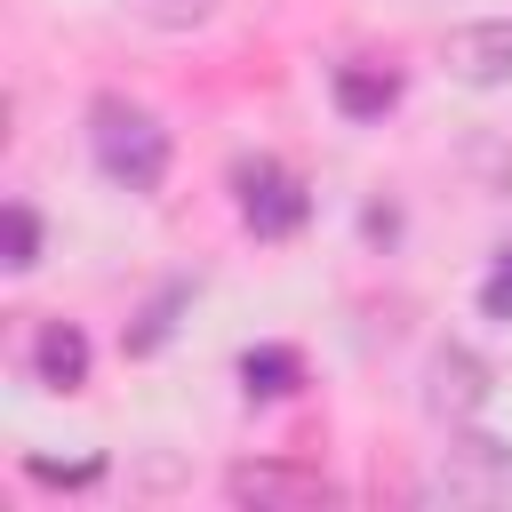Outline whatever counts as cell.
Returning a JSON list of instances; mask_svg holds the SVG:
<instances>
[{
  "instance_id": "obj_1",
  "label": "cell",
  "mask_w": 512,
  "mask_h": 512,
  "mask_svg": "<svg viewBox=\"0 0 512 512\" xmlns=\"http://www.w3.org/2000/svg\"><path fill=\"white\" fill-rule=\"evenodd\" d=\"M88 152L120 192H160V176H168V128L128 96H96L88 104Z\"/></svg>"
},
{
  "instance_id": "obj_2",
  "label": "cell",
  "mask_w": 512,
  "mask_h": 512,
  "mask_svg": "<svg viewBox=\"0 0 512 512\" xmlns=\"http://www.w3.org/2000/svg\"><path fill=\"white\" fill-rule=\"evenodd\" d=\"M424 496H440V504H512V440L456 432V440L440 448Z\"/></svg>"
},
{
  "instance_id": "obj_3",
  "label": "cell",
  "mask_w": 512,
  "mask_h": 512,
  "mask_svg": "<svg viewBox=\"0 0 512 512\" xmlns=\"http://www.w3.org/2000/svg\"><path fill=\"white\" fill-rule=\"evenodd\" d=\"M232 192H240V224H248L256 240H288V232H304V216H312L304 184H296L280 160H240V168H232Z\"/></svg>"
},
{
  "instance_id": "obj_4",
  "label": "cell",
  "mask_w": 512,
  "mask_h": 512,
  "mask_svg": "<svg viewBox=\"0 0 512 512\" xmlns=\"http://www.w3.org/2000/svg\"><path fill=\"white\" fill-rule=\"evenodd\" d=\"M424 408H432L448 432L472 424V416L488 408V360H480L472 344H440L432 368H424Z\"/></svg>"
},
{
  "instance_id": "obj_5",
  "label": "cell",
  "mask_w": 512,
  "mask_h": 512,
  "mask_svg": "<svg viewBox=\"0 0 512 512\" xmlns=\"http://www.w3.org/2000/svg\"><path fill=\"white\" fill-rule=\"evenodd\" d=\"M448 72L464 88H504L512 80V16H480L448 32Z\"/></svg>"
},
{
  "instance_id": "obj_6",
  "label": "cell",
  "mask_w": 512,
  "mask_h": 512,
  "mask_svg": "<svg viewBox=\"0 0 512 512\" xmlns=\"http://www.w3.org/2000/svg\"><path fill=\"white\" fill-rule=\"evenodd\" d=\"M224 496H232V504H328L336 488H328L320 472H280V464H240V472H224Z\"/></svg>"
},
{
  "instance_id": "obj_7",
  "label": "cell",
  "mask_w": 512,
  "mask_h": 512,
  "mask_svg": "<svg viewBox=\"0 0 512 512\" xmlns=\"http://www.w3.org/2000/svg\"><path fill=\"white\" fill-rule=\"evenodd\" d=\"M32 376H40L48 392H80V384H88V336H80L72 320H48V328L32 336Z\"/></svg>"
},
{
  "instance_id": "obj_8",
  "label": "cell",
  "mask_w": 512,
  "mask_h": 512,
  "mask_svg": "<svg viewBox=\"0 0 512 512\" xmlns=\"http://www.w3.org/2000/svg\"><path fill=\"white\" fill-rule=\"evenodd\" d=\"M400 104V72L392 64H336V112L344 120H384Z\"/></svg>"
},
{
  "instance_id": "obj_9",
  "label": "cell",
  "mask_w": 512,
  "mask_h": 512,
  "mask_svg": "<svg viewBox=\"0 0 512 512\" xmlns=\"http://www.w3.org/2000/svg\"><path fill=\"white\" fill-rule=\"evenodd\" d=\"M240 384H248V400H288V392L304 384V360H296L288 344H256V352L240 360Z\"/></svg>"
},
{
  "instance_id": "obj_10",
  "label": "cell",
  "mask_w": 512,
  "mask_h": 512,
  "mask_svg": "<svg viewBox=\"0 0 512 512\" xmlns=\"http://www.w3.org/2000/svg\"><path fill=\"white\" fill-rule=\"evenodd\" d=\"M0 248H8V256H0L8 272H32V264H40V216H32L24 200L0 208Z\"/></svg>"
},
{
  "instance_id": "obj_11",
  "label": "cell",
  "mask_w": 512,
  "mask_h": 512,
  "mask_svg": "<svg viewBox=\"0 0 512 512\" xmlns=\"http://www.w3.org/2000/svg\"><path fill=\"white\" fill-rule=\"evenodd\" d=\"M184 296H192V280H168V288L144 304V320L128 328V352H160V344H168V328H176V304H184Z\"/></svg>"
},
{
  "instance_id": "obj_12",
  "label": "cell",
  "mask_w": 512,
  "mask_h": 512,
  "mask_svg": "<svg viewBox=\"0 0 512 512\" xmlns=\"http://www.w3.org/2000/svg\"><path fill=\"white\" fill-rule=\"evenodd\" d=\"M128 16H144L152 32H192L216 16V0H128Z\"/></svg>"
},
{
  "instance_id": "obj_13",
  "label": "cell",
  "mask_w": 512,
  "mask_h": 512,
  "mask_svg": "<svg viewBox=\"0 0 512 512\" xmlns=\"http://www.w3.org/2000/svg\"><path fill=\"white\" fill-rule=\"evenodd\" d=\"M480 312H488V320H512V248H496V264H488V280H480Z\"/></svg>"
}]
</instances>
